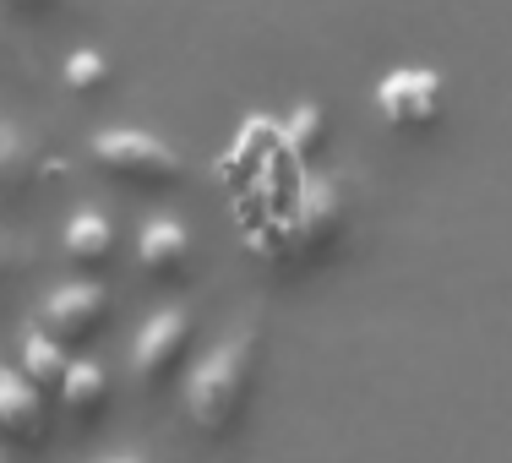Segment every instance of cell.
<instances>
[{"label":"cell","mask_w":512,"mask_h":463,"mask_svg":"<svg viewBox=\"0 0 512 463\" xmlns=\"http://www.w3.org/2000/svg\"><path fill=\"white\" fill-rule=\"evenodd\" d=\"M104 463H142V458H104Z\"/></svg>","instance_id":"cell-18"},{"label":"cell","mask_w":512,"mask_h":463,"mask_svg":"<svg viewBox=\"0 0 512 463\" xmlns=\"http://www.w3.org/2000/svg\"><path fill=\"white\" fill-rule=\"evenodd\" d=\"M55 393H60V414H66V420L77 425V431H93V425H104L115 387H109L104 365H93V360H71L66 382H60Z\"/></svg>","instance_id":"cell-10"},{"label":"cell","mask_w":512,"mask_h":463,"mask_svg":"<svg viewBox=\"0 0 512 463\" xmlns=\"http://www.w3.org/2000/svg\"><path fill=\"white\" fill-rule=\"evenodd\" d=\"M109 316H115V306L104 289L93 278H71V284L50 289V300L39 306V333H50L60 349H82L109 327Z\"/></svg>","instance_id":"cell-5"},{"label":"cell","mask_w":512,"mask_h":463,"mask_svg":"<svg viewBox=\"0 0 512 463\" xmlns=\"http://www.w3.org/2000/svg\"><path fill=\"white\" fill-rule=\"evenodd\" d=\"M88 158L99 175H109L115 186H131V191H169L186 180V158L180 148H169L164 137L153 131H137V126H115V131H99L88 142Z\"/></svg>","instance_id":"cell-3"},{"label":"cell","mask_w":512,"mask_h":463,"mask_svg":"<svg viewBox=\"0 0 512 463\" xmlns=\"http://www.w3.org/2000/svg\"><path fill=\"white\" fill-rule=\"evenodd\" d=\"M60 251H66V262L77 267L82 278L104 273V267L120 257V229L109 224L104 213H77L66 224V235H60Z\"/></svg>","instance_id":"cell-11"},{"label":"cell","mask_w":512,"mask_h":463,"mask_svg":"<svg viewBox=\"0 0 512 463\" xmlns=\"http://www.w3.org/2000/svg\"><path fill=\"white\" fill-rule=\"evenodd\" d=\"M60 0H0V11H17V17H44V11H55Z\"/></svg>","instance_id":"cell-16"},{"label":"cell","mask_w":512,"mask_h":463,"mask_svg":"<svg viewBox=\"0 0 512 463\" xmlns=\"http://www.w3.org/2000/svg\"><path fill=\"white\" fill-rule=\"evenodd\" d=\"M109 82V60L104 55H93V50H77L66 60V88L71 93H93V88H104Z\"/></svg>","instance_id":"cell-14"},{"label":"cell","mask_w":512,"mask_h":463,"mask_svg":"<svg viewBox=\"0 0 512 463\" xmlns=\"http://www.w3.org/2000/svg\"><path fill=\"white\" fill-rule=\"evenodd\" d=\"M137 262H142V278H148V284L175 289V284L191 278L197 246H191L186 224H175V218H153V224L137 235Z\"/></svg>","instance_id":"cell-8"},{"label":"cell","mask_w":512,"mask_h":463,"mask_svg":"<svg viewBox=\"0 0 512 463\" xmlns=\"http://www.w3.org/2000/svg\"><path fill=\"white\" fill-rule=\"evenodd\" d=\"M44 175V148L22 120L0 115V202H22Z\"/></svg>","instance_id":"cell-9"},{"label":"cell","mask_w":512,"mask_h":463,"mask_svg":"<svg viewBox=\"0 0 512 463\" xmlns=\"http://www.w3.org/2000/svg\"><path fill=\"white\" fill-rule=\"evenodd\" d=\"M17 371L28 376L33 387H44V393H50V387H60V382H66V371H71V355L55 344L50 333H39V327H33V333L22 338V365H17Z\"/></svg>","instance_id":"cell-12"},{"label":"cell","mask_w":512,"mask_h":463,"mask_svg":"<svg viewBox=\"0 0 512 463\" xmlns=\"http://www.w3.org/2000/svg\"><path fill=\"white\" fill-rule=\"evenodd\" d=\"M376 109L393 131H431L442 120V77L425 66H398L376 88Z\"/></svg>","instance_id":"cell-7"},{"label":"cell","mask_w":512,"mask_h":463,"mask_svg":"<svg viewBox=\"0 0 512 463\" xmlns=\"http://www.w3.org/2000/svg\"><path fill=\"white\" fill-rule=\"evenodd\" d=\"M284 142H289V153H300V158H316L327 148V109H316V104H300L295 115L284 120Z\"/></svg>","instance_id":"cell-13"},{"label":"cell","mask_w":512,"mask_h":463,"mask_svg":"<svg viewBox=\"0 0 512 463\" xmlns=\"http://www.w3.org/2000/svg\"><path fill=\"white\" fill-rule=\"evenodd\" d=\"M0 447L6 453H44L50 447V398L11 365H0Z\"/></svg>","instance_id":"cell-6"},{"label":"cell","mask_w":512,"mask_h":463,"mask_svg":"<svg viewBox=\"0 0 512 463\" xmlns=\"http://www.w3.org/2000/svg\"><path fill=\"white\" fill-rule=\"evenodd\" d=\"M191 349H197V322H191V311H153L148 322H142L137 344H131V371H137V387L142 393H164V387L186 382V371L197 360H191Z\"/></svg>","instance_id":"cell-4"},{"label":"cell","mask_w":512,"mask_h":463,"mask_svg":"<svg viewBox=\"0 0 512 463\" xmlns=\"http://www.w3.org/2000/svg\"><path fill=\"white\" fill-rule=\"evenodd\" d=\"M349 235V191L344 180L333 175H306L295 186V197L284 202V213H278L273 224V262L284 267V273H316L322 262L338 257V246H344Z\"/></svg>","instance_id":"cell-2"},{"label":"cell","mask_w":512,"mask_h":463,"mask_svg":"<svg viewBox=\"0 0 512 463\" xmlns=\"http://www.w3.org/2000/svg\"><path fill=\"white\" fill-rule=\"evenodd\" d=\"M0 50H6V11H0Z\"/></svg>","instance_id":"cell-17"},{"label":"cell","mask_w":512,"mask_h":463,"mask_svg":"<svg viewBox=\"0 0 512 463\" xmlns=\"http://www.w3.org/2000/svg\"><path fill=\"white\" fill-rule=\"evenodd\" d=\"M22 273H28V251H22V240L11 235V229H0V295L17 289Z\"/></svg>","instance_id":"cell-15"},{"label":"cell","mask_w":512,"mask_h":463,"mask_svg":"<svg viewBox=\"0 0 512 463\" xmlns=\"http://www.w3.org/2000/svg\"><path fill=\"white\" fill-rule=\"evenodd\" d=\"M262 349V327L240 322L186 371V382H180L186 387V420L202 442H229L246 431L251 404L262 393Z\"/></svg>","instance_id":"cell-1"}]
</instances>
